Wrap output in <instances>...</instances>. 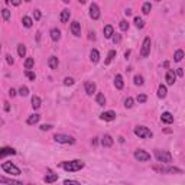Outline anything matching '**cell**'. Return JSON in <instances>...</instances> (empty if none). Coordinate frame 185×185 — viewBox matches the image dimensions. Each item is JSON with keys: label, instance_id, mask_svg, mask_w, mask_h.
Here are the masks:
<instances>
[{"label": "cell", "instance_id": "cell-24", "mask_svg": "<svg viewBox=\"0 0 185 185\" xmlns=\"http://www.w3.org/2000/svg\"><path fill=\"white\" fill-rule=\"evenodd\" d=\"M49 35H51V39H52V41H59V39H61V32H59V29H56V28L51 29Z\"/></svg>", "mask_w": 185, "mask_h": 185}, {"label": "cell", "instance_id": "cell-30", "mask_svg": "<svg viewBox=\"0 0 185 185\" xmlns=\"http://www.w3.org/2000/svg\"><path fill=\"white\" fill-rule=\"evenodd\" d=\"M151 10H152V4H151L149 1H146V3L142 6V12H143L145 15H149V13H151Z\"/></svg>", "mask_w": 185, "mask_h": 185}, {"label": "cell", "instance_id": "cell-8", "mask_svg": "<svg viewBox=\"0 0 185 185\" xmlns=\"http://www.w3.org/2000/svg\"><path fill=\"white\" fill-rule=\"evenodd\" d=\"M151 38H145V41H143V44H142V49H140V56L142 58H146L149 52H151Z\"/></svg>", "mask_w": 185, "mask_h": 185}, {"label": "cell", "instance_id": "cell-53", "mask_svg": "<svg viewBox=\"0 0 185 185\" xmlns=\"http://www.w3.org/2000/svg\"><path fill=\"white\" fill-rule=\"evenodd\" d=\"M129 55H130V51H126V52H124V58H127Z\"/></svg>", "mask_w": 185, "mask_h": 185}, {"label": "cell", "instance_id": "cell-48", "mask_svg": "<svg viewBox=\"0 0 185 185\" xmlns=\"http://www.w3.org/2000/svg\"><path fill=\"white\" fill-rule=\"evenodd\" d=\"M64 184L68 185V184H80V181H74V179H65Z\"/></svg>", "mask_w": 185, "mask_h": 185}, {"label": "cell", "instance_id": "cell-55", "mask_svg": "<svg viewBox=\"0 0 185 185\" xmlns=\"http://www.w3.org/2000/svg\"><path fill=\"white\" fill-rule=\"evenodd\" d=\"M124 13H126V15H127V16H129V15H132V10H130V9H127V10L124 12Z\"/></svg>", "mask_w": 185, "mask_h": 185}, {"label": "cell", "instance_id": "cell-11", "mask_svg": "<svg viewBox=\"0 0 185 185\" xmlns=\"http://www.w3.org/2000/svg\"><path fill=\"white\" fill-rule=\"evenodd\" d=\"M100 119H101V120H104V121H113V120L116 119V113H114L113 110H109V111H104V113H101Z\"/></svg>", "mask_w": 185, "mask_h": 185}, {"label": "cell", "instance_id": "cell-38", "mask_svg": "<svg viewBox=\"0 0 185 185\" xmlns=\"http://www.w3.org/2000/svg\"><path fill=\"white\" fill-rule=\"evenodd\" d=\"M19 94H20L22 97H26V96L29 94V90H28V87H25V86H22V87L19 88Z\"/></svg>", "mask_w": 185, "mask_h": 185}, {"label": "cell", "instance_id": "cell-21", "mask_svg": "<svg viewBox=\"0 0 185 185\" xmlns=\"http://www.w3.org/2000/svg\"><path fill=\"white\" fill-rule=\"evenodd\" d=\"M48 65H49V68H52V69H56L58 65H59L58 58H56V56H49V59H48Z\"/></svg>", "mask_w": 185, "mask_h": 185}, {"label": "cell", "instance_id": "cell-33", "mask_svg": "<svg viewBox=\"0 0 185 185\" xmlns=\"http://www.w3.org/2000/svg\"><path fill=\"white\" fill-rule=\"evenodd\" d=\"M135 25H136V28H139V29H142V28L145 26V22H143V19H142V18H139V16H136V18H135Z\"/></svg>", "mask_w": 185, "mask_h": 185}, {"label": "cell", "instance_id": "cell-47", "mask_svg": "<svg viewBox=\"0 0 185 185\" xmlns=\"http://www.w3.org/2000/svg\"><path fill=\"white\" fill-rule=\"evenodd\" d=\"M6 61H7V64H10V65H13V62H15V59L12 58V55H6Z\"/></svg>", "mask_w": 185, "mask_h": 185}, {"label": "cell", "instance_id": "cell-5", "mask_svg": "<svg viewBox=\"0 0 185 185\" xmlns=\"http://www.w3.org/2000/svg\"><path fill=\"white\" fill-rule=\"evenodd\" d=\"M54 140L58 143H62V145H74L75 139L69 135H64V133H56L54 136Z\"/></svg>", "mask_w": 185, "mask_h": 185}, {"label": "cell", "instance_id": "cell-27", "mask_svg": "<svg viewBox=\"0 0 185 185\" xmlns=\"http://www.w3.org/2000/svg\"><path fill=\"white\" fill-rule=\"evenodd\" d=\"M184 56H185L184 51H182V49H178V51L175 52V55H174V61L179 62V61H182V58H184Z\"/></svg>", "mask_w": 185, "mask_h": 185}, {"label": "cell", "instance_id": "cell-39", "mask_svg": "<svg viewBox=\"0 0 185 185\" xmlns=\"http://www.w3.org/2000/svg\"><path fill=\"white\" fill-rule=\"evenodd\" d=\"M1 13H3V19H4L6 22H9V20H10V12L7 10V9H3Z\"/></svg>", "mask_w": 185, "mask_h": 185}, {"label": "cell", "instance_id": "cell-37", "mask_svg": "<svg viewBox=\"0 0 185 185\" xmlns=\"http://www.w3.org/2000/svg\"><path fill=\"white\" fill-rule=\"evenodd\" d=\"M25 75L28 77V78H29L31 81H35V80H36V75H35V72H32L31 69H26V71H25Z\"/></svg>", "mask_w": 185, "mask_h": 185}, {"label": "cell", "instance_id": "cell-32", "mask_svg": "<svg viewBox=\"0 0 185 185\" xmlns=\"http://www.w3.org/2000/svg\"><path fill=\"white\" fill-rule=\"evenodd\" d=\"M0 184H20L19 181H13V179H7L4 176H0Z\"/></svg>", "mask_w": 185, "mask_h": 185}, {"label": "cell", "instance_id": "cell-29", "mask_svg": "<svg viewBox=\"0 0 185 185\" xmlns=\"http://www.w3.org/2000/svg\"><path fill=\"white\" fill-rule=\"evenodd\" d=\"M32 107L35 110L41 107V98L38 97V96H33V97H32Z\"/></svg>", "mask_w": 185, "mask_h": 185}, {"label": "cell", "instance_id": "cell-15", "mask_svg": "<svg viewBox=\"0 0 185 185\" xmlns=\"http://www.w3.org/2000/svg\"><path fill=\"white\" fill-rule=\"evenodd\" d=\"M161 120H162L163 123H166V124H172L174 123V116L169 111H165V113H162V116H161Z\"/></svg>", "mask_w": 185, "mask_h": 185}, {"label": "cell", "instance_id": "cell-43", "mask_svg": "<svg viewBox=\"0 0 185 185\" xmlns=\"http://www.w3.org/2000/svg\"><path fill=\"white\" fill-rule=\"evenodd\" d=\"M136 100H137L139 103H146V100H148V96H146V94H139V96L136 97Z\"/></svg>", "mask_w": 185, "mask_h": 185}, {"label": "cell", "instance_id": "cell-45", "mask_svg": "<svg viewBox=\"0 0 185 185\" xmlns=\"http://www.w3.org/2000/svg\"><path fill=\"white\" fill-rule=\"evenodd\" d=\"M33 18H35V20H39V19L42 18V13H41V10H35V12H33Z\"/></svg>", "mask_w": 185, "mask_h": 185}, {"label": "cell", "instance_id": "cell-2", "mask_svg": "<svg viewBox=\"0 0 185 185\" xmlns=\"http://www.w3.org/2000/svg\"><path fill=\"white\" fill-rule=\"evenodd\" d=\"M153 171H156V172H159V174H176V175L184 174V171L179 169V168H175V166H163L162 163H161V166L153 165Z\"/></svg>", "mask_w": 185, "mask_h": 185}, {"label": "cell", "instance_id": "cell-50", "mask_svg": "<svg viewBox=\"0 0 185 185\" xmlns=\"http://www.w3.org/2000/svg\"><path fill=\"white\" fill-rule=\"evenodd\" d=\"M176 75L182 77L184 75V69H182V68H178V69H176Z\"/></svg>", "mask_w": 185, "mask_h": 185}, {"label": "cell", "instance_id": "cell-35", "mask_svg": "<svg viewBox=\"0 0 185 185\" xmlns=\"http://www.w3.org/2000/svg\"><path fill=\"white\" fill-rule=\"evenodd\" d=\"M33 65H35V59H33V58H28V59L25 61V68H26V69H31Z\"/></svg>", "mask_w": 185, "mask_h": 185}, {"label": "cell", "instance_id": "cell-13", "mask_svg": "<svg viewBox=\"0 0 185 185\" xmlns=\"http://www.w3.org/2000/svg\"><path fill=\"white\" fill-rule=\"evenodd\" d=\"M71 32H72L74 36H81V25H80V22L74 20L71 23Z\"/></svg>", "mask_w": 185, "mask_h": 185}, {"label": "cell", "instance_id": "cell-22", "mask_svg": "<svg viewBox=\"0 0 185 185\" xmlns=\"http://www.w3.org/2000/svg\"><path fill=\"white\" fill-rule=\"evenodd\" d=\"M39 119H41L39 114H31V116L28 117V120H26V123H28L29 126H33V124H36V123L39 121Z\"/></svg>", "mask_w": 185, "mask_h": 185}, {"label": "cell", "instance_id": "cell-58", "mask_svg": "<svg viewBox=\"0 0 185 185\" xmlns=\"http://www.w3.org/2000/svg\"><path fill=\"white\" fill-rule=\"evenodd\" d=\"M25 1H32V0H25Z\"/></svg>", "mask_w": 185, "mask_h": 185}, {"label": "cell", "instance_id": "cell-9", "mask_svg": "<svg viewBox=\"0 0 185 185\" xmlns=\"http://www.w3.org/2000/svg\"><path fill=\"white\" fill-rule=\"evenodd\" d=\"M90 18L93 20H97L100 18V9H98V6L96 3H91V6H90Z\"/></svg>", "mask_w": 185, "mask_h": 185}, {"label": "cell", "instance_id": "cell-7", "mask_svg": "<svg viewBox=\"0 0 185 185\" xmlns=\"http://www.w3.org/2000/svg\"><path fill=\"white\" fill-rule=\"evenodd\" d=\"M135 159L139 162H148V161H151V153H148L143 149H137V151H135Z\"/></svg>", "mask_w": 185, "mask_h": 185}, {"label": "cell", "instance_id": "cell-6", "mask_svg": "<svg viewBox=\"0 0 185 185\" xmlns=\"http://www.w3.org/2000/svg\"><path fill=\"white\" fill-rule=\"evenodd\" d=\"M1 169L4 171V172H7V174H12V175H20V169L15 165V163L12 162H3L1 163Z\"/></svg>", "mask_w": 185, "mask_h": 185}, {"label": "cell", "instance_id": "cell-40", "mask_svg": "<svg viewBox=\"0 0 185 185\" xmlns=\"http://www.w3.org/2000/svg\"><path fill=\"white\" fill-rule=\"evenodd\" d=\"M133 80H135V84H136V86H143V77L142 75H135Z\"/></svg>", "mask_w": 185, "mask_h": 185}, {"label": "cell", "instance_id": "cell-52", "mask_svg": "<svg viewBox=\"0 0 185 185\" xmlns=\"http://www.w3.org/2000/svg\"><path fill=\"white\" fill-rule=\"evenodd\" d=\"M4 110H6V111H9V110H10V106H9V103H7V101L4 103Z\"/></svg>", "mask_w": 185, "mask_h": 185}, {"label": "cell", "instance_id": "cell-41", "mask_svg": "<svg viewBox=\"0 0 185 185\" xmlns=\"http://www.w3.org/2000/svg\"><path fill=\"white\" fill-rule=\"evenodd\" d=\"M119 26H120L121 31H127V29H129V23H127V20H120Z\"/></svg>", "mask_w": 185, "mask_h": 185}, {"label": "cell", "instance_id": "cell-12", "mask_svg": "<svg viewBox=\"0 0 185 185\" xmlns=\"http://www.w3.org/2000/svg\"><path fill=\"white\" fill-rule=\"evenodd\" d=\"M84 88H86V93L88 96H93L96 93V83H91V81H86L84 83Z\"/></svg>", "mask_w": 185, "mask_h": 185}, {"label": "cell", "instance_id": "cell-17", "mask_svg": "<svg viewBox=\"0 0 185 185\" xmlns=\"http://www.w3.org/2000/svg\"><path fill=\"white\" fill-rule=\"evenodd\" d=\"M69 18H71V12L68 10V9H64V10L61 12L59 20H61V23H67L68 20H69Z\"/></svg>", "mask_w": 185, "mask_h": 185}, {"label": "cell", "instance_id": "cell-31", "mask_svg": "<svg viewBox=\"0 0 185 185\" xmlns=\"http://www.w3.org/2000/svg\"><path fill=\"white\" fill-rule=\"evenodd\" d=\"M22 23H23V26L25 28H32V19L31 18H28V16H23V19H22Z\"/></svg>", "mask_w": 185, "mask_h": 185}, {"label": "cell", "instance_id": "cell-51", "mask_svg": "<svg viewBox=\"0 0 185 185\" xmlns=\"http://www.w3.org/2000/svg\"><path fill=\"white\" fill-rule=\"evenodd\" d=\"M9 96H10V97H15V96H16V91H15L13 88H10V90H9Z\"/></svg>", "mask_w": 185, "mask_h": 185}, {"label": "cell", "instance_id": "cell-59", "mask_svg": "<svg viewBox=\"0 0 185 185\" xmlns=\"http://www.w3.org/2000/svg\"><path fill=\"white\" fill-rule=\"evenodd\" d=\"M156 1H161V0H156Z\"/></svg>", "mask_w": 185, "mask_h": 185}, {"label": "cell", "instance_id": "cell-28", "mask_svg": "<svg viewBox=\"0 0 185 185\" xmlns=\"http://www.w3.org/2000/svg\"><path fill=\"white\" fill-rule=\"evenodd\" d=\"M116 55H117V52H116L114 49H113V51H110L109 54H107V58H106V65H109L110 62L116 58Z\"/></svg>", "mask_w": 185, "mask_h": 185}, {"label": "cell", "instance_id": "cell-19", "mask_svg": "<svg viewBox=\"0 0 185 185\" xmlns=\"http://www.w3.org/2000/svg\"><path fill=\"white\" fill-rule=\"evenodd\" d=\"M7 155H16V151L13 149V148H3L1 151H0V158L3 159L4 156H7Z\"/></svg>", "mask_w": 185, "mask_h": 185}, {"label": "cell", "instance_id": "cell-56", "mask_svg": "<svg viewBox=\"0 0 185 185\" xmlns=\"http://www.w3.org/2000/svg\"><path fill=\"white\" fill-rule=\"evenodd\" d=\"M78 1H80L81 4H84V3H87V0H78Z\"/></svg>", "mask_w": 185, "mask_h": 185}, {"label": "cell", "instance_id": "cell-20", "mask_svg": "<svg viewBox=\"0 0 185 185\" xmlns=\"http://www.w3.org/2000/svg\"><path fill=\"white\" fill-rule=\"evenodd\" d=\"M90 59H91V62H94V64H97L98 61H100V52H98L97 49H91V52H90Z\"/></svg>", "mask_w": 185, "mask_h": 185}, {"label": "cell", "instance_id": "cell-26", "mask_svg": "<svg viewBox=\"0 0 185 185\" xmlns=\"http://www.w3.org/2000/svg\"><path fill=\"white\" fill-rule=\"evenodd\" d=\"M96 101H97L98 106H104V104H106V97H104V94H103V93H98L97 96H96Z\"/></svg>", "mask_w": 185, "mask_h": 185}, {"label": "cell", "instance_id": "cell-54", "mask_svg": "<svg viewBox=\"0 0 185 185\" xmlns=\"http://www.w3.org/2000/svg\"><path fill=\"white\" fill-rule=\"evenodd\" d=\"M91 143H93V145H97V137H94V139L91 140Z\"/></svg>", "mask_w": 185, "mask_h": 185}, {"label": "cell", "instance_id": "cell-34", "mask_svg": "<svg viewBox=\"0 0 185 185\" xmlns=\"http://www.w3.org/2000/svg\"><path fill=\"white\" fill-rule=\"evenodd\" d=\"M18 54H19V56H25V54H26V48H25V45L23 44H19L18 45Z\"/></svg>", "mask_w": 185, "mask_h": 185}, {"label": "cell", "instance_id": "cell-14", "mask_svg": "<svg viewBox=\"0 0 185 185\" xmlns=\"http://www.w3.org/2000/svg\"><path fill=\"white\" fill-rule=\"evenodd\" d=\"M113 137L110 136V135H104L103 137H101V145L104 146V148H111L113 146Z\"/></svg>", "mask_w": 185, "mask_h": 185}, {"label": "cell", "instance_id": "cell-3", "mask_svg": "<svg viewBox=\"0 0 185 185\" xmlns=\"http://www.w3.org/2000/svg\"><path fill=\"white\" fill-rule=\"evenodd\" d=\"M155 158L158 159L159 163H169L172 162V155L168 151H161V149H155Z\"/></svg>", "mask_w": 185, "mask_h": 185}, {"label": "cell", "instance_id": "cell-4", "mask_svg": "<svg viewBox=\"0 0 185 185\" xmlns=\"http://www.w3.org/2000/svg\"><path fill=\"white\" fill-rule=\"evenodd\" d=\"M135 135L137 136V137H140V139H149V137H152L153 133L146 126H136L135 127Z\"/></svg>", "mask_w": 185, "mask_h": 185}, {"label": "cell", "instance_id": "cell-49", "mask_svg": "<svg viewBox=\"0 0 185 185\" xmlns=\"http://www.w3.org/2000/svg\"><path fill=\"white\" fill-rule=\"evenodd\" d=\"M10 3L13 6H19V4L22 3V0H10Z\"/></svg>", "mask_w": 185, "mask_h": 185}, {"label": "cell", "instance_id": "cell-1", "mask_svg": "<svg viewBox=\"0 0 185 185\" xmlns=\"http://www.w3.org/2000/svg\"><path fill=\"white\" fill-rule=\"evenodd\" d=\"M64 171L67 172H77V171H81L84 168V162L80 161V159H75V161H65V162H61L59 165Z\"/></svg>", "mask_w": 185, "mask_h": 185}, {"label": "cell", "instance_id": "cell-16", "mask_svg": "<svg viewBox=\"0 0 185 185\" xmlns=\"http://www.w3.org/2000/svg\"><path fill=\"white\" fill-rule=\"evenodd\" d=\"M55 181H58V174H54V172H49L44 176V182L46 184H52Z\"/></svg>", "mask_w": 185, "mask_h": 185}, {"label": "cell", "instance_id": "cell-25", "mask_svg": "<svg viewBox=\"0 0 185 185\" xmlns=\"http://www.w3.org/2000/svg\"><path fill=\"white\" fill-rule=\"evenodd\" d=\"M166 93H168V91H166V87L161 84V86L158 87V97H159V98H165V97H166Z\"/></svg>", "mask_w": 185, "mask_h": 185}, {"label": "cell", "instance_id": "cell-46", "mask_svg": "<svg viewBox=\"0 0 185 185\" xmlns=\"http://www.w3.org/2000/svg\"><path fill=\"white\" fill-rule=\"evenodd\" d=\"M51 129H52V124H42L41 126V130H44V132L51 130Z\"/></svg>", "mask_w": 185, "mask_h": 185}, {"label": "cell", "instance_id": "cell-10", "mask_svg": "<svg viewBox=\"0 0 185 185\" xmlns=\"http://www.w3.org/2000/svg\"><path fill=\"white\" fill-rule=\"evenodd\" d=\"M165 80H166V84H168V86H174L175 80H176V72H175L174 69H168Z\"/></svg>", "mask_w": 185, "mask_h": 185}, {"label": "cell", "instance_id": "cell-42", "mask_svg": "<svg viewBox=\"0 0 185 185\" xmlns=\"http://www.w3.org/2000/svg\"><path fill=\"white\" fill-rule=\"evenodd\" d=\"M111 39H113V44H120V41H121V36H120L119 33H114V35L111 36Z\"/></svg>", "mask_w": 185, "mask_h": 185}, {"label": "cell", "instance_id": "cell-23", "mask_svg": "<svg viewBox=\"0 0 185 185\" xmlns=\"http://www.w3.org/2000/svg\"><path fill=\"white\" fill-rule=\"evenodd\" d=\"M114 86H116L117 90H121L123 86H124V83H123V77L120 75V74H117V75L114 77Z\"/></svg>", "mask_w": 185, "mask_h": 185}, {"label": "cell", "instance_id": "cell-18", "mask_svg": "<svg viewBox=\"0 0 185 185\" xmlns=\"http://www.w3.org/2000/svg\"><path fill=\"white\" fill-rule=\"evenodd\" d=\"M103 33H104V38H107L110 39L113 35H114V29H113V26L111 25H107V26H104V29H103Z\"/></svg>", "mask_w": 185, "mask_h": 185}, {"label": "cell", "instance_id": "cell-57", "mask_svg": "<svg viewBox=\"0 0 185 185\" xmlns=\"http://www.w3.org/2000/svg\"><path fill=\"white\" fill-rule=\"evenodd\" d=\"M62 1H64V3H69V0H62Z\"/></svg>", "mask_w": 185, "mask_h": 185}, {"label": "cell", "instance_id": "cell-44", "mask_svg": "<svg viewBox=\"0 0 185 185\" xmlns=\"http://www.w3.org/2000/svg\"><path fill=\"white\" fill-rule=\"evenodd\" d=\"M64 84H65V86H72V84H74V78L65 77V78H64Z\"/></svg>", "mask_w": 185, "mask_h": 185}, {"label": "cell", "instance_id": "cell-36", "mask_svg": "<svg viewBox=\"0 0 185 185\" xmlns=\"http://www.w3.org/2000/svg\"><path fill=\"white\" fill-rule=\"evenodd\" d=\"M133 103H135V100L132 97H127L124 100V107H126V109H132V107H133Z\"/></svg>", "mask_w": 185, "mask_h": 185}]
</instances>
